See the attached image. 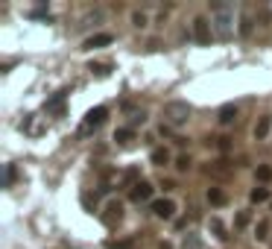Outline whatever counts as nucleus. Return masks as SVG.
Segmentation results:
<instances>
[{"label":"nucleus","mask_w":272,"mask_h":249,"mask_svg":"<svg viewBox=\"0 0 272 249\" xmlns=\"http://www.w3.org/2000/svg\"><path fill=\"white\" fill-rule=\"evenodd\" d=\"M211 26L214 36L220 41H228L234 36V3H225V0H214L211 3Z\"/></svg>","instance_id":"obj_1"},{"label":"nucleus","mask_w":272,"mask_h":249,"mask_svg":"<svg viewBox=\"0 0 272 249\" xmlns=\"http://www.w3.org/2000/svg\"><path fill=\"white\" fill-rule=\"evenodd\" d=\"M164 123L170 126V129H182L185 123L190 120V106L188 103H182V100H173V103H167L164 106Z\"/></svg>","instance_id":"obj_2"},{"label":"nucleus","mask_w":272,"mask_h":249,"mask_svg":"<svg viewBox=\"0 0 272 249\" xmlns=\"http://www.w3.org/2000/svg\"><path fill=\"white\" fill-rule=\"evenodd\" d=\"M108 118V108L106 106H97L91 108L88 115H85V123L79 126V138H85V135H91V132L97 129V126H103V120Z\"/></svg>","instance_id":"obj_3"},{"label":"nucleus","mask_w":272,"mask_h":249,"mask_svg":"<svg viewBox=\"0 0 272 249\" xmlns=\"http://www.w3.org/2000/svg\"><path fill=\"white\" fill-rule=\"evenodd\" d=\"M65 100H68V91H56V94L44 103V112L53 115V118H65Z\"/></svg>","instance_id":"obj_4"},{"label":"nucleus","mask_w":272,"mask_h":249,"mask_svg":"<svg viewBox=\"0 0 272 249\" xmlns=\"http://www.w3.org/2000/svg\"><path fill=\"white\" fill-rule=\"evenodd\" d=\"M211 36H214L211 21H208V18H196V21H193V38H196L199 44H208Z\"/></svg>","instance_id":"obj_5"},{"label":"nucleus","mask_w":272,"mask_h":249,"mask_svg":"<svg viewBox=\"0 0 272 249\" xmlns=\"http://www.w3.org/2000/svg\"><path fill=\"white\" fill-rule=\"evenodd\" d=\"M120 220H123V205H120V202H108L106 214H103V223H106L108 229H114Z\"/></svg>","instance_id":"obj_6"},{"label":"nucleus","mask_w":272,"mask_h":249,"mask_svg":"<svg viewBox=\"0 0 272 249\" xmlns=\"http://www.w3.org/2000/svg\"><path fill=\"white\" fill-rule=\"evenodd\" d=\"M153 214H155V217H161V220H173V214H176V202H173V200H155L153 202Z\"/></svg>","instance_id":"obj_7"},{"label":"nucleus","mask_w":272,"mask_h":249,"mask_svg":"<svg viewBox=\"0 0 272 249\" xmlns=\"http://www.w3.org/2000/svg\"><path fill=\"white\" fill-rule=\"evenodd\" d=\"M111 41H114V36H111V33H97V36L85 38L82 50H97V47H106V44H111Z\"/></svg>","instance_id":"obj_8"},{"label":"nucleus","mask_w":272,"mask_h":249,"mask_svg":"<svg viewBox=\"0 0 272 249\" xmlns=\"http://www.w3.org/2000/svg\"><path fill=\"white\" fill-rule=\"evenodd\" d=\"M129 197H132V202H146L149 197H153V185H149V182H143V179H141V182H138V185L132 188V193H129Z\"/></svg>","instance_id":"obj_9"},{"label":"nucleus","mask_w":272,"mask_h":249,"mask_svg":"<svg viewBox=\"0 0 272 249\" xmlns=\"http://www.w3.org/2000/svg\"><path fill=\"white\" fill-rule=\"evenodd\" d=\"M269 129H272V115H263V118L255 123V141H263V138L269 135Z\"/></svg>","instance_id":"obj_10"},{"label":"nucleus","mask_w":272,"mask_h":249,"mask_svg":"<svg viewBox=\"0 0 272 249\" xmlns=\"http://www.w3.org/2000/svg\"><path fill=\"white\" fill-rule=\"evenodd\" d=\"M234 118H237V106H234V103H225V106L220 108V115H217V120H220L223 126L234 123Z\"/></svg>","instance_id":"obj_11"},{"label":"nucleus","mask_w":272,"mask_h":249,"mask_svg":"<svg viewBox=\"0 0 272 249\" xmlns=\"http://www.w3.org/2000/svg\"><path fill=\"white\" fill-rule=\"evenodd\" d=\"M149 161H153V164H158V167L170 164V150H164V147H155L153 155H149Z\"/></svg>","instance_id":"obj_12"},{"label":"nucleus","mask_w":272,"mask_h":249,"mask_svg":"<svg viewBox=\"0 0 272 249\" xmlns=\"http://www.w3.org/2000/svg\"><path fill=\"white\" fill-rule=\"evenodd\" d=\"M138 179H141V170H138V167H129V170L123 173V179H120V185H123V188H135Z\"/></svg>","instance_id":"obj_13"},{"label":"nucleus","mask_w":272,"mask_h":249,"mask_svg":"<svg viewBox=\"0 0 272 249\" xmlns=\"http://www.w3.org/2000/svg\"><path fill=\"white\" fill-rule=\"evenodd\" d=\"M114 141L117 144H132L135 141V129H132V126H120V129H114Z\"/></svg>","instance_id":"obj_14"},{"label":"nucleus","mask_w":272,"mask_h":249,"mask_svg":"<svg viewBox=\"0 0 272 249\" xmlns=\"http://www.w3.org/2000/svg\"><path fill=\"white\" fill-rule=\"evenodd\" d=\"M208 226H211V232H214L217 237H220L223 243L228 240V232H225V226H223V220H220V217H211V223H208Z\"/></svg>","instance_id":"obj_15"},{"label":"nucleus","mask_w":272,"mask_h":249,"mask_svg":"<svg viewBox=\"0 0 272 249\" xmlns=\"http://www.w3.org/2000/svg\"><path fill=\"white\" fill-rule=\"evenodd\" d=\"M240 36L243 38L252 36V18H249V12H240Z\"/></svg>","instance_id":"obj_16"},{"label":"nucleus","mask_w":272,"mask_h":249,"mask_svg":"<svg viewBox=\"0 0 272 249\" xmlns=\"http://www.w3.org/2000/svg\"><path fill=\"white\" fill-rule=\"evenodd\" d=\"M208 202L211 205H225V193L220 188H208Z\"/></svg>","instance_id":"obj_17"},{"label":"nucleus","mask_w":272,"mask_h":249,"mask_svg":"<svg viewBox=\"0 0 272 249\" xmlns=\"http://www.w3.org/2000/svg\"><path fill=\"white\" fill-rule=\"evenodd\" d=\"M249 200L255 202V205H260V202H266V200H269V190H266V188H255L252 193H249Z\"/></svg>","instance_id":"obj_18"},{"label":"nucleus","mask_w":272,"mask_h":249,"mask_svg":"<svg viewBox=\"0 0 272 249\" xmlns=\"http://www.w3.org/2000/svg\"><path fill=\"white\" fill-rule=\"evenodd\" d=\"M255 237H258V240H266V237H269V223H266V220H260V223L255 226Z\"/></svg>","instance_id":"obj_19"},{"label":"nucleus","mask_w":272,"mask_h":249,"mask_svg":"<svg viewBox=\"0 0 272 249\" xmlns=\"http://www.w3.org/2000/svg\"><path fill=\"white\" fill-rule=\"evenodd\" d=\"M182 249H202V240L196 235H188L185 237V243H182Z\"/></svg>","instance_id":"obj_20"},{"label":"nucleus","mask_w":272,"mask_h":249,"mask_svg":"<svg viewBox=\"0 0 272 249\" xmlns=\"http://www.w3.org/2000/svg\"><path fill=\"white\" fill-rule=\"evenodd\" d=\"M15 179H18V167H15V164H6V188H12Z\"/></svg>","instance_id":"obj_21"},{"label":"nucleus","mask_w":272,"mask_h":249,"mask_svg":"<svg viewBox=\"0 0 272 249\" xmlns=\"http://www.w3.org/2000/svg\"><path fill=\"white\" fill-rule=\"evenodd\" d=\"M258 179H260V182H269V179H272V167L260 164V167H258Z\"/></svg>","instance_id":"obj_22"},{"label":"nucleus","mask_w":272,"mask_h":249,"mask_svg":"<svg viewBox=\"0 0 272 249\" xmlns=\"http://www.w3.org/2000/svg\"><path fill=\"white\" fill-rule=\"evenodd\" d=\"M88 71L97 73V76H108V71H111V68H108V65H91Z\"/></svg>","instance_id":"obj_23"},{"label":"nucleus","mask_w":272,"mask_h":249,"mask_svg":"<svg viewBox=\"0 0 272 249\" xmlns=\"http://www.w3.org/2000/svg\"><path fill=\"white\" fill-rule=\"evenodd\" d=\"M132 24H135V26H146V15H143V12H132Z\"/></svg>","instance_id":"obj_24"},{"label":"nucleus","mask_w":272,"mask_h":249,"mask_svg":"<svg viewBox=\"0 0 272 249\" xmlns=\"http://www.w3.org/2000/svg\"><path fill=\"white\" fill-rule=\"evenodd\" d=\"M108 249H135V240H120V243H108Z\"/></svg>","instance_id":"obj_25"},{"label":"nucleus","mask_w":272,"mask_h":249,"mask_svg":"<svg viewBox=\"0 0 272 249\" xmlns=\"http://www.w3.org/2000/svg\"><path fill=\"white\" fill-rule=\"evenodd\" d=\"M188 167H190V158H188V155H178V158H176V170H188Z\"/></svg>","instance_id":"obj_26"},{"label":"nucleus","mask_w":272,"mask_h":249,"mask_svg":"<svg viewBox=\"0 0 272 249\" xmlns=\"http://www.w3.org/2000/svg\"><path fill=\"white\" fill-rule=\"evenodd\" d=\"M82 202H85V208H91V211H94V205H97V197H91V193H85V197H82Z\"/></svg>","instance_id":"obj_27"},{"label":"nucleus","mask_w":272,"mask_h":249,"mask_svg":"<svg viewBox=\"0 0 272 249\" xmlns=\"http://www.w3.org/2000/svg\"><path fill=\"white\" fill-rule=\"evenodd\" d=\"M143 120H146V115H143V112H135V115H132V126H138V123L143 126Z\"/></svg>","instance_id":"obj_28"},{"label":"nucleus","mask_w":272,"mask_h":249,"mask_svg":"<svg viewBox=\"0 0 272 249\" xmlns=\"http://www.w3.org/2000/svg\"><path fill=\"white\" fill-rule=\"evenodd\" d=\"M246 223H249V214L243 211V214H240V217H237V226H246Z\"/></svg>","instance_id":"obj_29"},{"label":"nucleus","mask_w":272,"mask_h":249,"mask_svg":"<svg viewBox=\"0 0 272 249\" xmlns=\"http://www.w3.org/2000/svg\"><path fill=\"white\" fill-rule=\"evenodd\" d=\"M158 249H173V246H170V243H161V246H158Z\"/></svg>","instance_id":"obj_30"}]
</instances>
